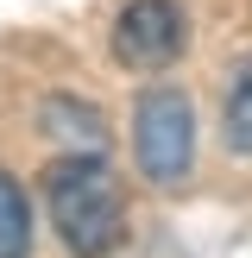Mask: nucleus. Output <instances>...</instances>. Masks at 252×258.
I'll list each match as a JSON object with an SVG mask.
<instances>
[{
	"label": "nucleus",
	"instance_id": "nucleus-1",
	"mask_svg": "<svg viewBox=\"0 0 252 258\" xmlns=\"http://www.w3.org/2000/svg\"><path fill=\"white\" fill-rule=\"evenodd\" d=\"M44 202L57 221L63 246L76 258H107L126 239V202H120V176L107 158L95 151H70L44 170Z\"/></svg>",
	"mask_w": 252,
	"mask_h": 258
},
{
	"label": "nucleus",
	"instance_id": "nucleus-2",
	"mask_svg": "<svg viewBox=\"0 0 252 258\" xmlns=\"http://www.w3.org/2000/svg\"><path fill=\"white\" fill-rule=\"evenodd\" d=\"M133 158L151 183H183L196 164V107L183 88H145L133 107Z\"/></svg>",
	"mask_w": 252,
	"mask_h": 258
},
{
	"label": "nucleus",
	"instance_id": "nucleus-3",
	"mask_svg": "<svg viewBox=\"0 0 252 258\" xmlns=\"http://www.w3.org/2000/svg\"><path fill=\"white\" fill-rule=\"evenodd\" d=\"M189 44V19L176 0H126L113 25V57L126 70H170Z\"/></svg>",
	"mask_w": 252,
	"mask_h": 258
},
{
	"label": "nucleus",
	"instance_id": "nucleus-4",
	"mask_svg": "<svg viewBox=\"0 0 252 258\" xmlns=\"http://www.w3.org/2000/svg\"><path fill=\"white\" fill-rule=\"evenodd\" d=\"M44 133L57 139V145H70V151H95V158H101V145H107L101 107L95 101H76V95H50L44 101Z\"/></svg>",
	"mask_w": 252,
	"mask_h": 258
},
{
	"label": "nucleus",
	"instance_id": "nucleus-5",
	"mask_svg": "<svg viewBox=\"0 0 252 258\" xmlns=\"http://www.w3.org/2000/svg\"><path fill=\"white\" fill-rule=\"evenodd\" d=\"M0 258H32V202L0 170Z\"/></svg>",
	"mask_w": 252,
	"mask_h": 258
},
{
	"label": "nucleus",
	"instance_id": "nucleus-6",
	"mask_svg": "<svg viewBox=\"0 0 252 258\" xmlns=\"http://www.w3.org/2000/svg\"><path fill=\"white\" fill-rule=\"evenodd\" d=\"M221 133L227 145L239 151V158H252V57L233 70V82H227V101H221Z\"/></svg>",
	"mask_w": 252,
	"mask_h": 258
}]
</instances>
